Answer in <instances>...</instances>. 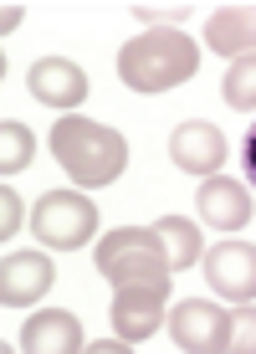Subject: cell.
Here are the masks:
<instances>
[{
    "mask_svg": "<svg viewBox=\"0 0 256 354\" xmlns=\"http://www.w3.org/2000/svg\"><path fill=\"white\" fill-rule=\"evenodd\" d=\"M169 339L179 349H230V313L221 303H205V298H179L175 303V319H169Z\"/></svg>",
    "mask_w": 256,
    "mask_h": 354,
    "instance_id": "5b68a950",
    "label": "cell"
},
{
    "mask_svg": "<svg viewBox=\"0 0 256 354\" xmlns=\"http://www.w3.org/2000/svg\"><path fill=\"white\" fill-rule=\"evenodd\" d=\"M31 154H36V139H31V129L26 124H0V175H21V169L31 165Z\"/></svg>",
    "mask_w": 256,
    "mask_h": 354,
    "instance_id": "9a60e30c",
    "label": "cell"
},
{
    "mask_svg": "<svg viewBox=\"0 0 256 354\" xmlns=\"http://www.w3.org/2000/svg\"><path fill=\"white\" fill-rule=\"evenodd\" d=\"M230 349L256 354V303H236L230 308Z\"/></svg>",
    "mask_w": 256,
    "mask_h": 354,
    "instance_id": "e0dca14e",
    "label": "cell"
},
{
    "mask_svg": "<svg viewBox=\"0 0 256 354\" xmlns=\"http://www.w3.org/2000/svg\"><path fill=\"white\" fill-rule=\"evenodd\" d=\"M26 226V205H21V195L10 190V180H6V190H0V236H6V247H10V236Z\"/></svg>",
    "mask_w": 256,
    "mask_h": 354,
    "instance_id": "ac0fdd59",
    "label": "cell"
},
{
    "mask_svg": "<svg viewBox=\"0 0 256 354\" xmlns=\"http://www.w3.org/2000/svg\"><path fill=\"white\" fill-rule=\"evenodd\" d=\"M21 16H26V10H21V6H6V10H0V26H6V36L16 31V26H21Z\"/></svg>",
    "mask_w": 256,
    "mask_h": 354,
    "instance_id": "44dd1931",
    "label": "cell"
},
{
    "mask_svg": "<svg viewBox=\"0 0 256 354\" xmlns=\"http://www.w3.org/2000/svg\"><path fill=\"white\" fill-rule=\"evenodd\" d=\"M26 88L46 108H77L88 97V72L77 62H67V57H36L26 72Z\"/></svg>",
    "mask_w": 256,
    "mask_h": 354,
    "instance_id": "9c48e42d",
    "label": "cell"
},
{
    "mask_svg": "<svg viewBox=\"0 0 256 354\" xmlns=\"http://www.w3.org/2000/svg\"><path fill=\"white\" fill-rule=\"evenodd\" d=\"M221 93H226V103L236 108V113H256V57H236V62H230Z\"/></svg>",
    "mask_w": 256,
    "mask_h": 354,
    "instance_id": "2e32d148",
    "label": "cell"
},
{
    "mask_svg": "<svg viewBox=\"0 0 256 354\" xmlns=\"http://www.w3.org/2000/svg\"><path fill=\"white\" fill-rule=\"evenodd\" d=\"M169 288H113V328L124 344H144L164 324Z\"/></svg>",
    "mask_w": 256,
    "mask_h": 354,
    "instance_id": "ba28073f",
    "label": "cell"
},
{
    "mask_svg": "<svg viewBox=\"0 0 256 354\" xmlns=\"http://www.w3.org/2000/svg\"><path fill=\"white\" fill-rule=\"evenodd\" d=\"M169 154H175V165L185 169V175H221L226 165V133L215 124H200V118H190V124H179L175 133H169Z\"/></svg>",
    "mask_w": 256,
    "mask_h": 354,
    "instance_id": "52a82bcc",
    "label": "cell"
},
{
    "mask_svg": "<svg viewBox=\"0 0 256 354\" xmlns=\"http://www.w3.org/2000/svg\"><path fill=\"white\" fill-rule=\"evenodd\" d=\"M21 349H31V354H72V349H82V324L72 319L67 308L31 313L26 328H21Z\"/></svg>",
    "mask_w": 256,
    "mask_h": 354,
    "instance_id": "4fadbf2b",
    "label": "cell"
},
{
    "mask_svg": "<svg viewBox=\"0 0 256 354\" xmlns=\"http://www.w3.org/2000/svg\"><path fill=\"white\" fill-rule=\"evenodd\" d=\"M92 262L113 288H169V272H175V262H169V252H164V241H159L154 226L108 231V236L97 241Z\"/></svg>",
    "mask_w": 256,
    "mask_h": 354,
    "instance_id": "3957f363",
    "label": "cell"
},
{
    "mask_svg": "<svg viewBox=\"0 0 256 354\" xmlns=\"http://www.w3.org/2000/svg\"><path fill=\"white\" fill-rule=\"evenodd\" d=\"M195 67H200V46L179 26H154L118 52V77L133 93H169L179 82H190Z\"/></svg>",
    "mask_w": 256,
    "mask_h": 354,
    "instance_id": "6da1fadb",
    "label": "cell"
},
{
    "mask_svg": "<svg viewBox=\"0 0 256 354\" xmlns=\"http://www.w3.org/2000/svg\"><path fill=\"white\" fill-rule=\"evenodd\" d=\"M205 41L215 57H256V6H215L205 21Z\"/></svg>",
    "mask_w": 256,
    "mask_h": 354,
    "instance_id": "7c38bea8",
    "label": "cell"
},
{
    "mask_svg": "<svg viewBox=\"0 0 256 354\" xmlns=\"http://www.w3.org/2000/svg\"><path fill=\"white\" fill-rule=\"evenodd\" d=\"M195 211H200V221H210L215 231H241L251 221V190L241 185V180L210 175L200 190H195Z\"/></svg>",
    "mask_w": 256,
    "mask_h": 354,
    "instance_id": "8fae6325",
    "label": "cell"
},
{
    "mask_svg": "<svg viewBox=\"0 0 256 354\" xmlns=\"http://www.w3.org/2000/svg\"><path fill=\"white\" fill-rule=\"evenodd\" d=\"M52 154L57 165L67 169V180H77L82 190H97V185H113L128 165V144L118 129L108 124H92V118H77L67 113L62 124L52 129Z\"/></svg>",
    "mask_w": 256,
    "mask_h": 354,
    "instance_id": "7a4b0ae2",
    "label": "cell"
},
{
    "mask_svg": "<svg viewBox=\"0 0 256 354\" xmlns=\"http://www.w3.org/2000/svg\"><path fill=\"white\" fill-rule=\"evenodd\" d=\"M154 231H159V241H164L169 262H175V272H179V267H195L205 257L200 231H195V221H185V216H164V221H154Z\"/></svg>",
    "mask_w": 256,
    "mask_h": 354,
    "instance_id": "5bb4252c",
    "label": "cell"
},
{
    "mask_svg": "<svg viewBox=\"0 0 256 354\" xmlns=\"http://www.w3.org/2000/svg\"><path fill=\"white\" fill-rule=\"evenodd\" d=\"M241 169H246V190H256V124L246 133V149H241Z\"/></svg>",
    "mask_w": 256,
    "mask_h": 354,
    "instance_id": "ffe728a7",
    "label": "cell"
},
{
    "mask_svg": "<svg viewBox=\"0 0 256 354\" xmlns=\"http://www.w3.org/2000/svg\"><path fill=\"white\" fill-rule=\"evenodd\" d=\"M205 262V277H210L215 298L226 303H256V247L251 241H221Z\"/></svg>",
    "mask_w": 256,
    "mask_h": 354,
    "instance_id": "8992f818",
    "label": "cell"
},
{
    "mask_svg": "<svg viewBox=\"0 0 256 354\" xmlns=\"http://www.w3.org/2000/svg\"><path fill=\"white\" fill-rule=\"evenodd\" d=\"M128 16L154 21V26H179V21L190 16V6H144V0H133V6H128Z\"/></svg>",
    "mask_w": 256,
    "mask_h": 354,
    "instance_id": "d6986e66",
    "label": "cell"
},
{
    "mask_svg": "<svg viewBox=\"0 0 256 354\" xmlns=\"http://www.w3.org/2000/svg\"><path fill=\"white\" fill-rule=\"evenodd\" d=\"M31 231H36V241L52 247V252H77V247H88L92 231H97V205L82 190H52V195L36 201Z\"/></svg>",
    "mask_w": 256,
    "mask_h": 354,
    "instance_id": "277c9868",
    "label": "cell"
},
{
    "mask_svg": "<svg viewBox=\"0 0 256 354\" xmlns=\"http://www.w3.org/2000/svg\"><path fill=\"white\" fill-rule=\"evenodd\" d=\"M57 267L41 257V252H6V267H0V303L10 308H26V303H41L46 288H52Z\"/></svg>",
    "mask_w": 256,
    "mask_h": 354,
    "instance_id": "30bf717a",
    "label": "cell"
}]
</instances>
